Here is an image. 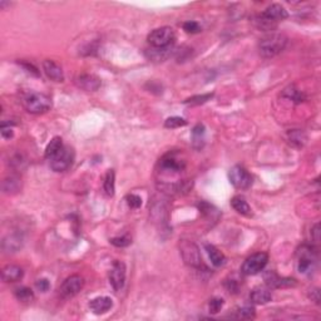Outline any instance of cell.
<instances>
[{"label":"cell","mask_w":321,"mask_h":321,"mask_svg":"<svg viewBox=\"0 0 321 321\" xmlns=\"http://www.w3.org/2000/svg\"><path fill=\"white\" fill-rule=\"evenodd\" d=\"M84 286V279L79 275L66 277L59 288V293L63 299H72Z\"/></svg>","instance_id":"obj_9"},{"label":"cell","mask_w":321,"mask_h":321,"mask_svg":"<svg viewBox=\"0 0 321 321\" xmlns=\"http://www.w3.org/2000/svg\"><path fill=\"white\" fill-rule=\"evenodd\" d=\"M63 147V139H62L61 137H54V138L49 142L47 148H45V158H47L48 160H50L53 157H56Z\"/></svg>","instance_id":"obj_25"},{"label":"cell","mask_w":321,"mask_h":321,"mask_svg":"<svg viewBox=\"0 0 321 321\" xmlns=\"http://www.w3.org/2000/svg\"><path fill=\"white\" fill-rule=\"evenodd\" d=\"M126 201H127L128 206H129L130 208H139L142 206V198L138 196V194H134V193H129L127 194V197H126Z\"/></svg>","instance_id":"obj_37"},{"label":"cell","mask_w":321,"mask_h":321,"mask_svg":"<svg viewBox=\"0 0 321 321\" xmlns=\"http://www.w3.org/2000/svg\"><path fill=\"white\" fill-rule=\"evenodd\" d=\"M24 276V271L20 266L6 265L1 270V279L4 283H18Z\"/></svg>","instance_id":"obj_16"},{"label":"cell","mask_w":321,"mask_h":321,"mask_svg":"<svg viewBox=\"0 0 321 321\" xmlns=\"http://www.w3.org/2000/svg\"><path fill=\"white\" fill-rule=\"evenodd\" d=\"M74 151L73 148L68 146H64L61 151H59L58 155L56 157H53L52 160H49L50 167H52L53 171L56 172H64L69 168L73 164V160H74Z\"/></svg>","instance_id":"obj_8"},{"label":"cell","mask_w":321,"mask_h":321,"mask_svg":"<svg viewBox=\"0 0 321 321\" xmlns=\"http://www.w3.org/2000/svg\"><path fill=\"white\" fill-rule=\"evenodd\" d=\"M288 38L284 34L271 33L263 36L258 43V50L263 58H272L285 49Z\"/></svg>","instance_id":"obj_2"},{"label":"cell","mask_w":321,"mask_h":321,"mask_svg":"<svg viewBox=\"0 0 321 321\" xmlns=\"http://www.w3.org/2000/svg\"><path fill=\"white\" fill-rule=\"evenodd\" d=\"M109 283L114 291H121L126 284V265L122 261L116 260L109 272Z\"/></svg>","instance_id":"obj_10"},{"label":"cell","mask_w":321,"mask_h":321,"mask_svg":"<svg viewBox=\"0 0 321 321\" xmlns=\"http://www.w3.org/2000/svg\"><path fill=\"white\" fill-rule=\"evenodd\" d=\"M24 108L32 114H43L52 108V99L42 93H29L23 99Z\"/></svg>","instance_id":"obj_3"},{"label":"cell","mask_w":321,"mask_h":321,"mask_svg":"<svg viewBox=\"0 0 321 321\" xmlns=\"http://www.w3.org/2000/svg\"><path fill=\"white\" fill-rule=\"evenodd\" d=\"M176 34L171 27H160L155 29L148 35V43L152 48H168L175 42Z\"/></svg>","instance_id":"obj_4"},{"label":"cell","mask_w":321,"mask_h":321,"mask_svg":"<svg viewBox=\"0 0 321 321\" xmlns=\"http://www.w3.org/2000/svg\"><path fill=\"white\" fill-rule=\"evenodd\" d=\"M224 299L221 297H213L212 300H210V304H208V309H210L211 314H217L221 311V309L224 307Z\"/></svg>","instance_id":"obj_33"},{"label":"cell","mask_w":321,"mask_h":321,"mask_svg":"<svg viewBox=\"0 0 321 321\" xmlns=\"http://www.w3.org/2000/svg\"><path fill=\"white\" fill-rule=\"evenodd\" d=\"M183 31H185L186 33L197 34V33H199V32L202 31V28H201V25H199L197 22L190 20V22L183 23Z\"/></svg>","instance_id":"obj_36"},{"label":"cell","mask_w":321,"mask_h":321,"mask_svg":"<svg viewBox=\"0 0 321 321\" xmlns=\"http://www.w3.org/2000/svg\"><path fill=\"white\" fill-rule=\"evenodd\" d=\"M186 168V160L181 158V153L172 151L166 153L158 162V172L162 176V182L168 180L169 177L181 175Z\"/></svg>","instance_id":"obj_1"},{"label":"cell","mask_w":321,"mask_h":321,"mask_svg":"<svg viewBox=\"0 0 321 321\" xmlns=\"http://www.w3.org/2000/svg\"><path fill=\"white\" fill-rule=\"evenodd\" d=\"M288 139H289V143L292 144L293 147L300 148V147L305 146V143H306L307 141V137L302 130L292 129L288 133Z\"/></svg>","instance_id":"obj_26"},{"label":"cell","mask_w":321,"mask_h":321,"mask_svg":"<svg viewBox=\"0 0 321 321\" xmlns=\"http://www.w3.org/2000/svg\"><path fill=\"white\" fill-rule=\"evenodd\" d=\"M213 97V93H206V95L201 96H193V97L187 98L186 100H183V104L187 105H199V104H205L206 102L211 99Z\"/></svg>","instance_id":"obj_31"},{"label":"cell","mask_w":321,"mask_h":321,"mask_svg":"<svg viewBox=\"0 0 321 321\" xmlns=\"http://www.w3.org/2000/svg\"><path fill=\"white\" fill-rule=\"evenodd\" d=\"M22 66L24 68V69H27V72L28 73H32L33 75H36V77H39V70L36 69L35 66L33 65V64H29V63H24V62H22Z\"/></svg>","instance_id":"obj_41"},{"label":"cell","mask_w":321,"mask_h":321,"mask_svg":"<svg viewBox=\"0 0 321 321\" xmlns=\"http://www.w3.org/2000/svg\"><path fill=\"white\" fill-rule=\"evenodd\" d=\"M14 125L13 122H3L1 123V136L5 139H10L11 137L14 136L13 133V129H11V126Z\"/></svg>","instance_id":"obj_38"},{"label":"cell","mask_w":321,"mask_h":321,"mask_svg":"<svg viewBox=\"0 0 321 321\" xmlns=\"http://www.w3.org/2000/svg\"><path fill=\"white\" fill-rule=\"evenodd\" d=\"M186 125H187V121H186L185 118H181V117H169V118L166 119V122H164V127L171 128V129L185 127Z\"/></svg>","instance_id":"obj_32"},{"label":"cell","mask_w":321,"mask_h":321,"mask_svg":"<svg viewBox=\"0 0 321 321\" xmlns=\"http://www.w3.org/2000/svg\"><path fill=\"white\" fill-rule=\"evenodd\" d=\"M14 295L18 301L20 302H31L34 300V292L32 289L27 286H20L14 290Z\"/></svg>","instance_id":"obj_28"},{"label":"cell","mask_w":321,"mask_h":321,"mask_svg":"<svg viewBox=\"0 0 321 321\" xmlns=\"http://www.w3.org/2000/svg\"><path fill=\"white\" fill-rule=\"evenodd\" d=\"M35 288L36 290H39L40 292H47V291L50 289V283L47 279H39L36 280Z\"/></svg>","instance_id":"obj_39"},{"label":"cell","mask_w":321,"mask_h":321,"mask_svg":"<svg viewBox=\"0 0 321 321\" xmlns=\"http://www.w3.org/2000/svg\"><path fill=\"white\" fill-rule=\"evenodd\" d=\"M109 242L116 247H127L129 246L132 240H130V237H128V236H118V237L111 238Z\"/></svg>","instance_id":"obj_35"},{"label":"cell","mask_w":321,"mask_h":321,"mask_svg":"<svg viewBox=\"0 0 321 321\" xmlns=\"http://www.w3.org/2000/svg\"><path fill=\"white\" fill-rule=\"evenodd\" d=\"M22 190V180L19 176L10 175L3 181V192L6 194H15Z\"/></svg>","instance_id":"obj_20"},{"label":"cell","mask_w":321,"mask_h":321,"mask_svg":"<svg viewBox=\"0 0 321 321\" xmlns=\"http://www.w3.org/2000/svg\"><path fill=\"white\" fill-rule=\"evenodd\" d=\"M43 70L47 74V77L49 79H52L53 82H63L64 80V73L62 66L59 64H57L54 61L50 59H45L43 62Z\"/></svg>","instance_id":"obj_15"},{"label":"cell","mask_w":321,"mask_h":321,"mask_svg":"<svg viewBox=\"0 0 321 321\" xmlns=\"http://www.w3.org/2000/svg\"><path fill=\"white\" fill-rule=\"evenodd\" d=\"M228 180H230L231 185L237 190H247L252 186L254 178L250 175V172L247 171L245 167L233 166L228 172Z\"/></svg>","instance_id":"obj_7"},{"label":"cell","mask_w":321,"mask_h":321,"mask_svg":"<svg viewBox=\"0 0 321 321\" xmlns=\"http://www.w3.org/2000/svg\"><path fill=\"white\" fill-rule=\"evenodd\" d=\"M231 206H232L233 210L236 211L240 215H244V216H251V207L247 203L246 199L241 196H235L232 199H231Z\"/></svg>","instance_id":"obj_24"},{"label":"cell","mask_w":321,"mask_h":321,"mask_svg":"<svg viewBox=\"0 0 321 321\" xmlns=\"http://www.w3.org/2000/svg\"><path fill=\"white\" fill-rule=\"evenodd\" d=\"M225 286H226V289L230 291V292H232V293L238 292V284H237V281H235V280H226Z\"/></svg>","instance_id":"obj_40"},{"label":"cell","mask_w":321,"mask_h":321,"mask_svg":"<svg viewBox=\"0 0 321 321\" xmlns=\"http://www.w3.org/2000/svg\"><path fill=\"white\" fill-rule=\"evenodd\" d=\"M265 281L269 288L280 289V288H291L296 285V280L289 279V277H279L274 272H270L269 276L265 277Z\"/></svg>","instance_id":"obj_18"},{"label":"cell","mask_w":321,"mask_h":321,"mask_svg":"<svg viewBox=\"0 0 321 321\" xmlns=\"http://www.w3.org/2000/svg\"><path fill=\"white\" fill-rule=\"evenodd\" d=\"M104 191L108 196H114V192H116V172L113 169H109L107 172V175H105Z\"/></svg>","instance_id":"obj_29"},{"label":"cell","mask_w":321,"mask_h":321,"mask_svg":"<svg viewBox=\"0 0 321 321\" xmlns=\"http://www.w3.org/2000/svg\"><path fill=\"white\" fill-rule=\"evenodd\" d=\"M310 297L311 299L315 301V304H320V290L319 289H313V290H310Z\"/></svg>","instance_id":"obj_42"},{"label":"cell","mask_w":321,"mask_h":321,"mask_svg":"<svg viewBox=\"0 0 321 321\" xmlns=\"http://www.w3.org/2000/svg\"><path fill=\"white\" fill-rule=\"evenodd\" d=\"M180 252L182 256L183 261L186 265L191 266V267H201L202 265V256L199 249L189 240H181L180 242Z\"/></svg>","instance_id":"obj_5"},{"label":"cell","mask_w":321,"mask_h":321,"mask_svg":"<svg viewBox=\"0 0 321 321\" xmlns=\"http://www.w3.org/2000/svg\"><path fill=\"white\" fill-rule=\"evenodd\" d=\"M299 261H297V270L300 274H307L313 269L315 262V251L310 246H302L299 250Z\"/></svg>","instance_id":"obj_11"},{"label":"cell","mask_w":321,"mask_h":321,"mask_svg":"<svg viewBox=\"0 0 321 321\" xmlns=\"http://www.w3.org/2000/svg\"><path fill=\"white\" fill-rule=\"evenodd\" d=\"M197 207H198L199 212H201V215H202L205 219L211 220V221L215 222L220 219V215H221V213H220V211L217 210L215 206L211 205V203L206 202V201H201V202L197 203Z\"/></svg>","instance_id":"obj_21"},{"label":"cell","mask_w":321,"mask_h":321,"mask_svg":"<svg viewBox=\"0 0 321 321\" xmlns=\"http://www.w3.org/2000/svg\"><path fill=\"white\" fill-rule=\"evenodd\" d=\"M1 247L6 254H13V252L19 251L23 247V237L19 233H11V235L3 238Z\"/></svg>","instance_id":"obj_17"},{"label":"cell","mask_w":321,"mask_h":321,"mask_svg":"<svg viewBox=\"0 0 321 321\" xmlns=\"http://www.w3.org/2000/svg\"><path fill=\"white\" fill-rule=\"evenodd\" d=\"M255 309L251 306H245V307H241V309H238L237 310V318L238 319H246V320H249V319H254L255 318Z\"/></svg>","instance_id":"obj_34"},{"label":"cell","mask_w":321,"mask_h":321,"mask_svg":"<svg viewBox=\"0 0 321 321\" xmlns=\"http://www.w3.org/2000/svg\"><path fill=\"white\" fill-rule=\"evenodd\" d=\"M112 307H113V300L108 296H98L89 302V309L95 315H103L108 313Z\"/></svg>","instance_id":"obj_14"},{"label":"cell","mask_w":321,"mask_h":321,"mask_svg":"<svg viewBox=\"0 0 321 321\" xmlns=\"http://www.w3.org/2000/svg\"><path fill=\"white\" fill-rule=\"evenodd\" d=\"M319 227H320V226H319V224H316L315 226H314V228H313V233H314V235H315V237H314V238H315L316 242H318V241H319V235H320V231H319Z\"/></svg>","instance_id":"obj_43"},{"label":"cell","mask_w":321,"mask_h":321,"mask_svg":"<svg viewBox=\"0 0 321 321\" xmlns=\"http://www.w3.org/2000/svg\"><path fill=\"white\" fill-rule=\"evenodd\" d=\"M205 249L206 251H207L211 262H212V265L215 266V267H221V266H224L225 263H226V257H225L224 254H222L216 246L207 244L205 246Z\"/></svg>","instance_id":"obj_22"},{"label":"cell","mask_w":321,"mask_h":321,"mask_svg":"<svg viewBox=\"0 0 321 321\" xmlns=\"http://www.w3.org/2000/svg\"><path fill=\"white\" fill-rule=\"evenodd\" d=\"M148 58L156 62H163L171 56V47L168 48H152L147 52Z\"/></svg>","instance_id":"obj_27"},{"label":"cell","mask_w":321,"mask_h":321,"mask_svg":"<svg viewBox=\"0 0 321 321\" xmlns=\"http://www.w3.org/2000/svg\"><path fill=\"white\" fill-rule=\"evenodd\" d=\"M250 299L256 305H265L272 300V293L267 288H256L250 293Z\"/></svg>","instance_id":"obj_19"},{"label":"cell","mask_w":321,"mask_h":321,"mask_svg":"<svg viewBox=\"0 0 321 321\" xmlns=\"http://www.w3.org/2000/svg\"><path fill=\"white\" fill-rule=\"evenodd\" d=\"M269 262V256L265 252H256L249 256L241 266V271L244 275H256L262 271Z\"/></svg>","instance_id":"obj_6"},{"label":"cell","mask_w":321,"mask_h":321,"mask_svg":"<svg viewBox=\"0 0 321 321\" xmlns=\"http://www.w3.org/2000/svg\"><path fill=\"white\" fill-rule=\"evenodd\" d=\"M261 15H262L265 19L276 23V24L289 17L288 10H286L281 4H271V5L267 6V8L261 13Z\"/></svg>","instance_id":"obj_13"},{"label":"cell","mask_w":321,"mask_h":321,"mask_svg":"<svg viewBox=\"0 0 321 321\" xmlns=\"http://www.w3.org/2000/svg\"><path fill=\"white\" fill-rule=\"evenodd\" d=\"M283 97L288 98V99L292 100V102L295 103H301L305 100V96L293 86L289 87V88H286L285 91L283 92Z\"/></svg>","instance_id":"obj_30"},{"label":"cell","mask_w":321,"mask_h":321,"mask_svg":"<svg viewBox=\"0 0 321 321\" xmlns=\"http://www.w3.org/2000/svg\"><path fill=\"white\" fill-rule=\"evenodd\" d=\"M75 84L78 88L83 89L86 92H96L100 88L102 82L99 78L95 74H80L75 78Z\"/></svg>","instance_id":"obj_12"},{"label":"cell","mask_w":321,"mask_h":321,"mask_svg":"<svg viewBox=\"0 0 321 321\" xmlns=\"http://www.w3.org/2000/svg\"><path fill=\"white\" fill-rule=\"evenodd\" d=\"M205 126L198 123L197 126H194V128L192 129V147L194 150H201L205 144Z\"/></svg>","instance_id":"obj_23"}]
</instances>
